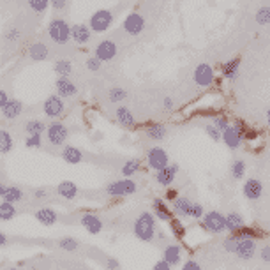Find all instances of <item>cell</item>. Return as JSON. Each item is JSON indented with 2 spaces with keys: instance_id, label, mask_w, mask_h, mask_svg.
Instances as JSON below:
<instances>
[{
  "instance_id": "29",
  "label": "cell",
  "mask_w": 270,
  "mask_h": 270,
  "mask_svg": "<svg viewBox=\"0 0 270 270\" xmlns=\"http://www.w3.org/2000/svg\"><path fill=\"white\" fill-rule=\"evenodd\" d=\"M44 131H48V126L43 122V120H37V119H32L25 124V133L30 136H41Z\"/></svg>"
},
{
  "instance_id": "22",
  "label": "cell",
  "mask_w": 270,
  "mask_h": 270,
  "mask_svg": "<svg viewBox=\"0 0 270 270\" xmlns=\"http://www.w3.org/2000/svg\"><path fill=\"white\" fill-rule=\"evenodd\" d=\"M90 30L92 28L89 25L83 23H76L71 27V34H73V39L76 41L78 44H87L90 41Z\"/></svg>"
},
{
  "instance_id": "52",
  "label": "cell",
  "mask_w": 270,
  "mask_h": 270,
  "mask_svg": "<svg viewBox=\"0 0 270 270\" xmlns=\"http://www.w3.org/2000/svg\"><path fill=\"white\" fill-rule=\"evenodd\" d=\"M106 269H108V270H119V269H120L119 260L113 258V256H110V258H106Z\"/></svg>"
},
{
  "instance_id": "35",
  "label": "cell",
  "mask_w": 270,
  "mask_h": 270,
  "mask_svg": "<svg viewBox=\"0 0 270 270\" xmlns=\"http://www.w3.org/2000/svg\"><path fill=\"white\" fill-rule=\"evenodd\" d=\"M16 216V207L12 203H7V201H2L0 203V219L4 221H11L14 219Z\"/></svg>"
},
{
  "instance_id": "62",
  "label": "cell",
  "mask_w": 270,
  "mask_h": 270,
  "mask_svg": "<svg viewBox=\"0 0 270 270\" xmlns=\"http://www.w3.org/2000/svg\"><path fill=\"white\" fill-rule=\"evenodd\" d=\"M7 244V237H5V233H0V246H5Z\"/></svg>"
},
{
  "instance_id": "32",
  "label": "cell",
  "mask_w": 270,
  "mask_h": 270,
  "mask_svg": "<svg viewBox=\"0 0 270 270\" xmlns=\"http://www.w3.org/2000/svg\"><path fill=\"white\" fill-rule=\"evenodd\" d=\"M139 168H141V161L136 157L128 159V161L122 164V175L124 177H133L135 173H138Z\"/></svg>"
},
{
  "instance_id": "21",
  "label": "cell",
  "mask_w": 270,
  "mask_h": 270,
  "mask_svg": "<svg viewBox=\"0 0 270 270\" xmlns=\"http://www.w3.org/2000/svg\"><path fill=\"white\" fill-rule=\"evenodd\" d=\"M34 217L41 224H44V226H53V224L58 221V214L55 212L53 209H50V207H43V209H39L37 212L34 214Z\"/></svg>"
},
{
  "instance_id": "58",
  "label": "cell",
  "mask_w": 270,
  "mask_h": 270,
  "mask_svg": "<svg viewBox=\"0 0 270 270\" xmlns=\"http://www.w3.org/2000/svg\"><path fill=\"white\" fill-rule=\"evenodd\" d=\"M66 0H51V5H53V9H57V11H62V9L66 7Z\"/></svg>"
},
{
  "instance_id": "45",
  "label": "cell",
  "mask_w": 270,
  "mask_h": 270,
  "mask_svg": "<svg viewBox=\"0 0 270 270\" xmlns=\"http://www.w3.org/2000/svg\"><path fill=\"white\" fill-rule=\"evenodd\" d=\"M48 4H50V0H28V5H30L35 12H43Z\"/></svg>"
},
{
  "instance_id": "39",
  "label": "cell",
  "mask_w": 270,
  "mask_h": 270,
  "mask_svg": "<svg viewBox=\"0 0 270 270\" xmlns=\"http://www.w3.org/2000/svg\"><path fill=\"white\" fill-rule=\"evenodd\" d=\"M233 128H235L237 131L240 133L242 139H253V138H255V135H256L255 131H251V129L247 128V124H244L242 120H237V122L233 124Z\"/></svg>"
},
{
  "instance_id": "3",
  "label": "cell",
  "mask_w": 270,
  "mask_h": 270,
  "mask_svg": "<svg viewBox=\"0 0 270 270\" xmlns=\"http://www.w3.org/2000/svg\"><path fill=\"white\" fill-rule=\"evenodd\" d=\"M201 226L212 235H219V233L226 232V216H223L217 210H210L201 219Z\"/></svg>"
},
{
  "instance_id": "14",
  "label": "cell",
  "mask_w": 270,
  "mask_h": 270,
  "mask_svg": "<svg viewBox=\"0 0 270 270\" xmlns=\"http://www.w3.org/2000/svg\"><path fill=\"white\" fill-rule=\"evenodd\" d=\"M80 223L81 226L85 228L89 233H92V235H97V233L103 230V221H101V217L96 216V214H83V216L80 217Z\"/></svg>"
},
{
  "instance_id": "10",
  "label": "cell",
  "mask_w": 270,
  "mask_h": 270,
  "mask_svg": "<svg viewBox=\"0 0 270 270\" xmlns=\"http://www.w3.org/2000/svg\"><path fill=\"white\" fill-rule=\"evenodd\" d=\"M178 170H180V166H178L177 162H170L164 170L155 173V182H157L159 185H162V187H170V185L173 184L175 177H177Z\"/></svg>"
},
{
  "instance_id": "13",
  "label": "cell",
  "mask_w": 270,
  "mask_h": 270,
  "mask_svg": "<svg viewBox=\"0 0 270 270\" xmlns=\"http://www.w3.org/2000/svg\"><path fill=\"white\" fill-rule=\"evenodd\" d=\"M117 55V44L113 41H101L96 46V57L101 62H108L112 58H115Z\"/></svg>"
},
{
  "instance_id": "41",
  "label": "cell",
  "mask_w": 270,
  "mask_h": 270,
  "mask_svg": "<svg viewBox=\"0 0 270 270\" xmlns=\"http://www.w3.org/2000/svg\"><path fill=\"white\" fill-rule=\"evenodd\" d=\"M232 237L235 240H247V239H255V230L253 228H246L244 226L242 230H239V232H235V233H232Z\"/></svg>"
},
{
  "instance_id": "43",
  "label": "cell",
  "mask_w": 270,
  "mask_h": 270,
  "mask_svg": "<svg viewBox=\"0 0 270 270\" xmlns=\"http://www.w3.org/2000/svg\"><path fill=\"white\" fill-rule=\"evenodd\" d=\"M170 226H171V232L175 233V237H177V239H184L185 228L180 224V221H178V219H171L170 221Z\"/></svg>"
},
{
  "instance_id": "27",
  "label": "cell",
  "mask_w": 270,
  "mask_h": 270,
  "mask_svg": "<svg viewBox=\"0 0 270 270\" xmlns=\"http://www.w3.org/2000/svg\"><path fill=\"white\" fill-rule=\"evenodd\" d=\"M28 55L34 62H43L48 58V46L44 43H34L28 48Z\"/></svg>"
},
{
  "instance_id": "1",
  "label": "cell",
  "mask_w": 270,
  "mask_h": 270,
  "mask_svg": "<svg viewBox=\"0 0 270 270\" xmlns=\"http://www.w3.org/2000/svg\"><path fill=\"white\" fill-rule=\"evenodd\" d=\"M136 239L141 242H154L155 240V216L150 212H141L135 219V226H133Z\"/></svg>"
},
{
  "instance_id": "24",
  "label": "cell",
  "mask_w": 270,
  "mask_h": 270,
  "mask_svg": "<svg viewBox=\"0 0 270 270\" xmlns=\"http://www.w3.org/2000/svg\"><path fill=\"white\" fill-rule=\"evenodd\" d=\"M62 159L67 164H78V162L83 161V154H81L80 148L73 147V145H66V147L62 148Z\"/></svg>"
},
{
  "instance_id": "11",
  "label": "cell",
  "mask_w": 270,
  "mask_h": 270,
  "mask_svg": "<svg viewBox=\"0 0 270 270\" xmlns=\"http://www.w3.org/2000/svg\"><path fill=\"white\" fill-rule=\"evenodd\" d=\"M145 28V19L138 12H131L124 21V30L128 32L129 35H138L141 34V30Z\"/></svg>"
},
{
  "instance_id": "9",
  "label": "cell",
  "mask_w": 270,
  "mask_h": 270,
  "mask_svg": "<svg viewBox=\"0 0 270 270\" xmlns=\"http://www.w3.org/2000/svg\"><path fill=\"white\" fill-rule=\"evenodd\" d=\"M216 80L214 76V69L212 66L209 64H200V66L194 69V81H196V85L200 87H210Z\"/></svg>"
},
{
  "instance_id": "56",
  "label": "cell",
  "mask_w": 270,
  "mask_h": 270,
  "mask_svg": "<svg viewBox=\"0 0 270 270\" xmlns=\"http://www.w3.org/2000/svg\"><path fill=\"white\" fill-rule=\"evenodd\" d=\"M152 270H171V265L170 263H166L164 260H159V262L152 267Z\"/></svg>"
},
{
  "instance_id": "59",
  "label": "cell",
  "mask_w": 270,
  "mask_h": 270,
  "mask_svg": "<svg viewBox=\"0 0 270 270\" xmlns=\"http://www.w3.org/2000/svg\"><path fill=\"white\" fill-rule=\"evenodd\" d=\"M178 198V191L177 189H168L166 191V200H177Z\"/></svg>"
},
{
  "instance_id": "36",
  "label": "cell",
  "mask_w": 270,
  "mask_h": 270,
  "mask_svg": "<svg viewBox=\"0 0 270 270\" xmlns=\"http://www.w3.org/2000/svg\"><path fill=\"white\" fill-rule=\"evenodd\" d=\"M12 148H14V141H12L11 135L7 131H2L0 133V150H2V154H9Z\"/></svg>"
},
{
  "instance_id": "8",
  "label": "cell",
  "mask_w": 270,
  "mask_h": 270,
  "mask_svg": "<svg viewBox=\"0 0 270 270\" xmlns=\"http://www.w3.org/2000/svg\"><path fill=\"white\" fill-rule=\"evenodd\" d=\"M64 108H66V105H64V101H62L60 96H50L46 101H44L43 105V110H44V115L50 117V119H58V117L64 113Z\"/></svg>"
},
{
  "instance_id": "50",
  "label": "cell",
  "mask_w": 270,
  "mask_h": 270,
  "mask_svg": "<svg viewBox=\"0 0 270 270\" xmlns=\"http://www.w3.org/2000/svg\"><path fill=\"white\" fill-rule=\"evenodd\" d=\"M25 145H27V147H30V148H39L41 147V145H43V139H41V136H28L27 138V141H25Z\"/></svg>"
},
{
  "instance_id": "51",
  "label": "cell",
  "mask_w": 270,
  "mask_h": 270,
  "mask_svg": "<svg viewBox=\"0 0 270 270\" xmlns=\"http://www.w3.org/2000/svg\"><path fill=\"white\" fill-rule=\"evenodd\" d=\"M101 64H103V62H101L97 57H90L89 60H87V67H89L90 71H99Z\"/></svg>"
},
{
  "instance_id": "38",
  "label": "cell",
  "mask_w": 270,
  "mask_h": 270,
  "mask_svg": "<svg viewBox=\"0 0 270 270\" xmlns=\"http://www.w3.org/2000/svg\"><path fill=\"white\" fill-rule=\"evenodd\" d=\"M55 73L58 74V76H66L69 78L71 71H73V66H71V62L69 60H58L57 64H55Z\"/></svg>"
},
{
  "instance_id": "4",
  "label": "cell",
  "mask_w": 270,
  "mask_h": 270,
  "mask_svg": "<svg viewBox=\"0 0 270 270\" xmlns=\"http://www.w3.org/2000/svg\"><path fill=\"white\" fill-rule=\"evenodd\" d=\"M48 34L57 44H66L69 39H73L71 27L64 19H51L50 25H48Z\"/></svg>"
},
{
  "instance_id": "17",
  "label": "cell",
  "mask_w": 270,
  "mask_h": 270,
  "mask_svg": "<svg viewBox=\"0 0 270 270\" xmlns=\"http://www.w3.org/2000/svg\"><path fill=\"white\" fill-rule=\"evenodd\" d=\"M115 119L117 122L126 129H133L136 128V120H135V115L131 113V110L126 108V106H119L115 112Z\"/></svg>"
},
{
  "instance_id": "54",
  "label": "cell",
  "mask_w": 270,
  "mask_h": 270,
  "mask_svg": "<svg viewBox=\"0 0 270 270\" xmlns=\"http://www.w3.org/2000/svg\"><path fill=\"white\" fill-rule=\"evenodd\" d=\"M18 37H19V30H18V28H11V30L5 32V35H4L5 41H11V43H14Z\"/></svg>"
},
{
  "instance_id": "15",
  "label": "cell",
  "mask_w": 270,
  "mask_h": 270,
  "mask_svg": "<svg viewBox=\"0 0 270 270\" xmlns=\"http://www.w3.org/2000/svg\"><path fill=\"white\" fill-rule=\"evenodd\" d=\"M55 87H57V96H60V97H73L78 94L76 85L66 76H58Z\"/></svg>"
},
{
  "instance_id": "55",
  "label": "cell",
  "mask_w": 270,
  "mask_h": 270,
  "mask_svg": "<svg viewBox=\"0 0 270 270\" xmlns=\"http://www.w3.org/2000/svg\"><path fill=\"white\" fill-rule=\"evenodd\" d=\"M182 270H201V265L194 260H189V262H185L182 265Z\"/></svg>"
},
{
  "instance_id": "2",
  "label": "cell",
  "mask_w": 270,
  "mask_h": 270,
  "mask_svg": "<svg viewBox=\"0 0 270 270\" xmlns=\"http://www.w3.org/2000/svg\"><path fill=\"white\" fill-rule=\"evenodd\" d=\"M138 189V184L131 178H119L115 182H110L106 185V194L108 196H117V198H124V196H131L136 193Z\"/></svg>"
},
{
  "instance_id": "30",
  "label": "cell",
  "mask_w": 270,
  "mask_h": 270,
  "mask_svg": "<svg viewBox=\"0 0 270 270\" xmlns=\"http://www.w3.org/2000/svg\"><path fill=\"white\" fill-rule=\"evenodd\" d=\"M23 198H25V193L21 187H18V185H9L7 193H5V196L2 198V201H7V203L16 205L23 200Z\"/></svg>"
},
{
  "instance_id": "12",
  "label": "cell",
  "mask_w": 270,
  "mask_h": 270,
  "mask_svg": "<svg viewBox=\"0 0 270 270\" xmlns=\"http://www.w3.org/2000/svg\"><path fill=\"white\" fill-rule=\"evenodd\" d=\"M242 193H244V196H246L247 200L255 201V200H258V198H262L263 184L258 180V178H247V180L244 182Z\"/></svg>"
},
{
  "instance_id": "60",
  "label": "cell",
  "mask_w": 270,
  "mask_h": 270,
  "mask_svg": "<svg viewBox=\"0 0 270 270\" xmlns=\"http://www.w3.org/2000/svg\"><path fill=\"white\" fill-rule=\"evenodd\" d=\"M162 106H164V110H173V99L171 97H164V101H162Z\"/></svg>"
},
{
  "instance_id": "53",
  "label": "cell",
  "mask_w": 270,
  "mask_h": 270,
  "mask_svg": "<svg viewBox=\"0 0 270 270\" xmlns=\"http://www.w3.org/2000/svg\"><path fill=\"white\" fill-rule=\"evenodd\" d=\"M260 256H262V260L265 263H270V244H267V246H263L260 249Z\"/></svg>"
},
{
  "instance_id": "18",
  "label": "cell",
  "mask_w": 270,
  "mask_h": 270,
  "mask_svg": "<svg viewBox=\"0 0 270 270\" xmlns=\"http://www.w3.org/2000/svg\"><path fill=\"white\" fill-rule=\"evenodd\" d=\"M78 193H80L78 185L71 180H64L57 185V194L64 200H74V198H78Z\"/></svg>"
},
{
  "instance_id": "37",
  "label": "cell",
  "mask_w": 270,
  "mask_h": 270,
  "mask_svg": "<svg viewBox=\"0 0 270 270\" xmlns=\"http://www.w3.org/2000/svg\"><path fill=\"white\" fill-rule=\"evenodd\" d=\"M58 247H60L62 251H76L78 247H80V242H78L76 239H73V237H66V239H60L58 240Z\"/></svg>"
},
{
  "instance_id": "64",
  "label": "cell",
  "mask_w": 270,
  "mask_h": 270,
  "mask_svg": "<svg viewBox=\"0 0 270 270\" xmlns=\"http://www.w3.org/2000/svg\"><path fill=\"white\" fill-rule=\"evenodd\" d=\"M5 270H19L18 267H11V269H5Z\"/></svg>"
},
{
  "instance_id": "42",
  "label": "cell",
  "mask_w": 270,
  "mask_h": 270,
  "mask_svg": "<svg viewBox=\"0 0 270 270\" xmlns=\"http://www.w3.org/2000/svg\"><path fill=\"white\" fill-rule=\"evenodd\" d=\"M256 21L260 25H265V23H270V7H260L256 11Z\"/></svg>"
},
{
  "instance_id": "25",
  "label": "cell",
  "mask_w": 270,
  "mask_h": 270,
  "mask_svg": "<svg viewBox=\"0 0 270 270\" xmlns=\"http://www.w3.org/2000/svg\"><path fill=\"white\" fill-rule=\"evenodd\" d=\"M223 141L226 143L230 148H239L240 145H242V136H240V133L237 131L233 126H230V128L223 133Z\"/></svg>"
},
{
  "instance_id": "31",
  "label": "cell",
  "mask_w": 270,
  "mask_h": 270,
  "mask_svg": "<svg viewBox=\"0 0 270 270\" xmlns=\"http://www.w3.org/2000/svg\"><path fill=\"white\" fill-rule=\"evenodd\" d=\"M239 66H240V60L239 58H233V60H228L226 64L221 66V73L226 80H233L239 73Z\"/></svg>"
},
{
  "instance_id": "28",
  "label": "cell",
  "mask_w": 270,
  "mask_h": 270,
  "mask_svg": "<svg viewBox=\"0 0 270 270\" xmlns=\"http://www.w3.org/2000/svg\"><path fill=\"white\" fill-rule=\"evenodd\" d=\"M242 228H244V219L240 214H237V212L226 214V232L235 233V232H239V230H242Z\"/></svg>"
},
{
  "instance_id": "63",
  "label": "cell",
  "mask_w": 270,
  "mask_h": 270,
  "mask_svg": "<svg viewBox=\"0 0 270 270\" xmlns=\"http://www.w3.org/2000/svg\"><path fill=\"white\" fill-rule=\"evenodd\" d=\"M267 124H269V128H270V108L267 110Z\"/></svg>"
},
{
  "instance_id": "19",
  "label": "cell",
  "mask_w": 270,
  "mask_h": 270,
  "mask_svg": "<svg viewBox=\"0 0 270 270\" xmlns=\"http://www.w3.org/2000/svg\"><path fill=\"white\" fill-rule=\"evenodd\" d=\"M191 209H193V201L187 196H178L173 203V210L180 219H187L191 217Z\"/></svg>"
},
{
  "instance_id": "26",
  "label": "cell",
  "mask_w": 270,
  "mask_h": 270,
  "mask_svg": "<svg viewBox=\"0 0 270 270\" xmlns=\"http://www.w3.org/2000/svg\"><path fill=\"white\" fill-rule=\"evenodd\" d=\"M23 112V103L18 99H11L7 103V106H5L4 110H2V113H4L5 119L9 120H14L16 117H19V113Z\"/></svg>"
},
{
  "instance_id": "48",
  "label": "cell",
  "mask_w": 270,
  "mask_h": 270,
  "mask_svg": "<svg viewBox=\"0 0 270 270\" xmlns=\"http://www.w3.org/2000/svg\"><path fill=\"white\" fill-rule=\"evenodd\" d=\"M205 216V209L201 203H193V209H191V217L193 219H203Z\"/></svg>"
},
{
  "instance_id": "40",
  "label": "cell",
  "mask_w": 270,
  "mask_h": 270,
  "mask_svg": "<svg viewBox=\"0 0 270 270\" xmlns=\"http://www.w3.org/2000/svg\"><path fill=\"white\" fill-rule=\"evenodd\" d=\"M108 97H110V103H122V101L128 97V92L124 89H120V87H113V89H110Z\"/></svg>"
},
{
  "instance_id": "34",
  "label": "cell",
  "mask_w": 270,
  "mask_h": 270,
  "mask_svg": "<svg viewBox=\"0 0 270 270\" xmlns=\"http://www.w3.org/2000/svg\"><path fill=\"white\" fill-rule=\"evenodd\" d=\"M230 175H232L233 180H242L246 177V162L242 159H235L232 162V168H230Z\"/></svg>"
},
{
  "instance_id": "61",
  "label": "cell",
  "mask_w": 270,
  "mask_h": 270,
  "mask_svg": "<svg viewBox=\"0 0 270 270\" xmlns=\"http://www.w3.org/2000/svg\"><path fill=\"white\" fill-rule=\"evenodd\" d=\"M7 189H9V187L4 184V182H2V184H0V196L4 198V196H5V193H7Z\"/></svg>"
},
{
  "instance_id": "44",
  "label": "cell",
  "mask_w": 270,
  "mask_h": 270,
  "mask_svg": "<svg viewBox=\"0 0 270 270\" xmlns=\"http://www.w3.org/2000/svg\"><path fill=\"white\" fill-rule=\"evenodd\" d=\"M223 247H224V251L228 253H237V249H239V240H235L232 235L226 237L223 242Z\"/></svg>"
},
{
  "instance_id": "49",
  "label": "cell",
  "mask_w": 270,
  "mask_h": 270,
  "mask_svg": "<svg viewBox=\"0 0 270 270\" xmlns=\"http://www.w3.org/2000/svg\"><path fill=\"white\" fill-rule=\"evenodd\" d=\"M32 196H34V200H37V201H46L48 198H50V193H48L44 187H39V189H35L34 193H32Z\"/></svg>"
},
{
  "instance_id": "33",
  "label": "cell",
  "mask_w": 270,
  "mask_h": 270,
  "mask_svg": "<svg viewBox=\"0 0 270 270\" xmlns=\"http://www.w3.org/2000/svg\"><path fill=\"white\" fill-rule=\"evenodd\" d=\"M145 133H147V138H150V139L166 138V128L162 126V124H148L147 129H145Z\"/></svg>"
},
{
  "instance_id": "5",
  "label": "cell",
  "mask_w": 270,
  "mask_h": 270,
  "mask_svg": "<svg viewBox=\"0 0 270 270\" xmlns=\"http://www.w3.org/2000/svg\"><path fill=\"white\" fill-rule=\"evenodd\" d=\"M147 164L150 170H155V173H157V171L164 170L166 166L170 164V157H168V154L162 147H152L147 152Z\"/></svg>"
},
{
  "instance_id": "20",
  "label": "cell",
  "mask_w": 270,
  "mask_h": 270,
  "mask_svg": "<svg viewBox=\"0 0 270 270\" xmlns=\"http://www.w3.org/2000/svg\"><path fill=\"white\" fill-rule=\"evenodd\" d=\"M162 260H164L166 263H170L171 267L178 265V263H180V260H182L180 246H177V244H170V246H166L164 249H162Z\"/></svg>"
},
{
  "instance_id": "6",
  "label": "cell",
  "mask_w": 270,
  "mask_h": 270,
  "mask_svg": "<svg viewBox=\"0 0 270 270\" xmlns=\"http://www.w3.org/2000/svg\"><path fill=\"white\" fill-rule=\"evenodd\" d=\"M90 28H92L94 32H106L110 27H112L113 23V14L108 11V9H99V11H96L92 16H90Z\"/></svg>"
},
{
  "instance_id": "16",
  "label": "cell",
  "mask_w": 270,
  "mask_h": 270,
  "mask_svg": "<svg viewBox=\"0 0 270 270\" xmlns=\"http://www.w3.org/2000/svg\"><path fill=\"white\" fill-rule=\"evenodd\" d=\"M256 242L255 239H247V240H240L239 242V249H237L235 255L240 260H253L256 256Z\"/></svg>"
},
{
  "instance_id": "47",
  "label": "cell",
  "mask_w": 270,
  "mask_h": 270,
  "mask_svg": "<svg viewBox=\"0 0 270 270\" xmlns=\"http://www.w3.org/2000/svg\"><path fill=\"white\" fill-rule=\"evenodd\" d=\"M205 131H207V135H209L210 138L214 139V141H219L221 136H223V133H221L219 129H217L216 126H214V124H209V126L205 128Z\"/></svg>"
},
{
  "instance_id": "57",
  "label": "cell",
  "mask_w": 270,
  "mask_h": 270,
  "mask_svg": "<svg viewBox=\"0 0 270 270\" xmlns=\"http://www.w3.org/2000/svg\"><path fill=\"white\" fill-rule=\"evenodd\" d=\"M9 96H7V92H5V90H2V92H0V108L4 110L5 106H7V103H9Z\"/></svg>"
},
{
  "instance_id": "23",
  "label": "cell",
  "mask_w": 270,
  "mask_h": 270,
  "mask_svg": "<svg viewBox=\"0 0 270 270\" xmlns=\"http://www.w3.org/2000/svg\"><path fill=\"white\" fill-rule=\"evenodd\" d=\"M152 209H154V216L157 217V219H161V221L173 219L170 209L166 207V200H162V198H155V200L152 201Z\"/></svg>"
},
{
  "instance_id": "7",
  "label": "cell",
  "mask_w": 270,
  "mask_h": 270,
  "mask_svg": "<svg viewBox=\"0 0 270 270\" xmlns=\"http://www.w3.org/2000/svg\"><path fill=\"white\" fill-rule=\"evenodd\" d=\"M46 136H48V141H50L51 145H55V147L64 145L67 139V128L60 122H51L50 126H48Z\"/></svg>"
},
{
  "instance_id": "46",
  "label": "cell",
  "mask_w": 270,
  "mask_h": 270,
  "mask_svg": "<svg viewBox=\"0 0 270 270\" xmlns=\"http://www.w3.org/2000/svg\"><path fill=\"white\" fill-rule=\"evenodd\" d=\"M214 126H216L221 133H224L228 128H230V122H228V119L224 115H219V117H216V119H214Z\"/></svg>"
}]
</instances>
